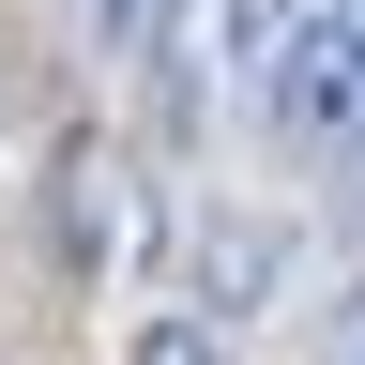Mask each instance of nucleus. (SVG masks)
<instances>
[{
  "instance_id": "1",
  "label": "nucleus",
  "mask_w": 365,
  "mask_h": 365,
  "mask_svg": "<svg viewBox=\"0 0 365 365\" xmlns=\"http://www.w3.org/2000/svg\"><path fill=\"white\" fill-rule=\"evenodd\" d=\"M259 122H274V153H304V168H365V0H319V16L274 46Z\"/></svg>"
},
{
  "instance_id": "2",
  "label": "nucleus",
  "mask_w": 365,
  "mask_h": 365,
  "mask_svg": "<svg viewBox=\"0 0 365 365\" xmlns=\"http://www.w3.org/2000/svg\"><path fill=\"white\" fill-rule=\"evenodd\" d=\"M137 228H153L137 168H122V153H61V259H76V274H122Z\"/></svg>"
},
{
  "instance_id": "3",
  "label": "nucleus",
  "mask_w": 365,
  "mask_h": 365,
  "mask_svg": "<svg viewBox=\"0 0 365 365\" xmlns=\"http://www.w3.org/2000/svg\"><path fill=\"white\" fill-rule=\"evenodd\" d=\"M91 61H122V76H168L182 61V0H61Z\"/></svg>"
},
{
  "instance_id": "4",
  "label": "nucleus",
  "mask_w": 365,
  "mask_h": 365,
  "mask_svg": "<svg viewBox=\"0 0 365 365\" xmlns=\"http://www.w3.org/2000/svg\"><path fill=\"white\" fill-rule=\"evenodd\" d=\"M274 274H289V244H274L259 213H213V228H198V304H213V319H244Z\"/></svg>"
},
{
  "instance_id": "5",
  "label": "nucleus",
  "mask_w": 365,
  "mask_h": 365,
  "mask_svg": "<svg viewBox=\"0 0 365 365\" xmlns=\"http://www.w3.org/2000/svg\"><path fill=\"white\" fill-rule=\"evenodd\" d=\"M122 365H228V319H213V304H182V319H153Z\"/></svg>"
},
{
  "instance_id": "6",
  "label": "nucleus",
  "mask_w": 365,
  "mask_h": 365,
  "mask_svg": "<svg viewBox=\"0 0 365 365\" xmlns=\"http://www.w3.org/2000/svg\"><path fill=\"white\" fill-rule=\"evenodd\" d=\"M335 365H365V274H350V304H335V335H319Z\"/></svg>"
}]
</instances>
